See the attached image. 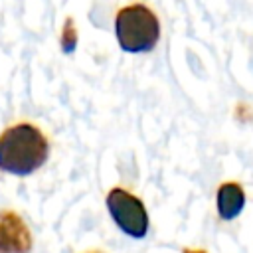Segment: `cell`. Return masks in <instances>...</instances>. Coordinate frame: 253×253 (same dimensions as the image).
Listing matches in <instances>:
<instances>
[{
	"mask_svg": "<svg viewBox=\"0 0 253 253\" xmlns=\"http://www.w3.org/2000/svg\"><path fill=\"white\" fill-rule=\"evenodd\" d=\"M49 138L30 121L8 125L0 132V172L10 176H32L49 158Z\"/></svg>",
	"mask_w": 253,
	"mask_h": 253,
	"instance_id": "obj_1",
	"label": "cell"
},
{
	"mask_svg": "<svg viewBox=\"0 0 253 253\" xmlns=\"http://www.w3.org/2000/svg\"><path fill=\"white\" fill-rule=\"evenodd\" d=\"M115 36L123 51L146 53L160 40V22L146 4H128L115 16Z\"/></svg>",
	"mask_w": 253,
	"mask_h": 253,
	"instance_id": "obj_2",
	"label": "cell"
},
{
	"mask_svg": "<svg viewBox=\"0 0 253 253\" xmlns=\"http://www.w3.org/2000/svg\"><path fill=\"white\" fill-rule=\"evenodd\" d=\"M105 204L113 221L125 235L132 239L146 237L150 219L142 200H138L134 194H130L125 188H111L105 198Z\"/></svg>",
	"mask_w": 253,
	"mask_h": 253,
	"instance_id": "obj_3",
	"label": "cell"
},
{
	"mask_svg": "<svg viewBox=\"0 0 253 253\" xmlns=\"http://www.w3.org/2000/svg\"><path fill=\"white\" fill-rule=\"evenodd\" d=\"M34 235L26 219L12 208L0 210V253H32Z\"/></svg>",
	"mask_w": 253,
	"mask_h": 253,
	"instance_id": "obj_4",
	"label": "cell"
},
{
	"mask_svg": "<svg viewBox=\"0 0 253 253\" xmlns=\"http://www.w3.org/2000/svg\"><path fill=\"white\" fill-rule=\"evenodd\" d=\"M215 206H217V213L221 219H225V221L235 219L245 206V192H243L241 184H237V182L221 184L217 188Z\"/></svg>",
	"mask_w": 253,
	"mask_h": 253,
	"instance_id": "obj_5",
	"label": "cell"
},
{
	"mask_svg": "<svg viewBox=\"0 0 253 253\" xmlns=\"http://www.w3.org/2000/svg\"><path fill=\"white\" fill-rule=\"evenodd\" d=\"M77 45V32H75V26H73V20L67 18L65 20V26H63V32H61V49L65 53H71Z\"/></svg>",
	"mask_w": 253,
	"mask_h": 253,
	"instance_id": "obj_6",
	"label": "cell"
},
{
	"mask_svg": "<svg viewBox=\"0 0 253 253\" xmlns=\"http://www.w3.org/2000/svg\"><path fill=\"white\" fill-rule=\"evenodd\" d=\"M184 253H206V251H194V249H184Z\"/></svg>",
	"mask_w": 253,
	"mask_h": 253,
	"instance_id": "obj_7",
	"label": "cell"
},
{
	"mask_svg": "<svg viewBox=\"0 0 253 253\" xmlns=\"http://www.w3.org/2000/svg\"><path fill=\"white\" fill-rule=\"evenodd\" d=\"M93 253H97V251H93Z\"/></svg>",
	"mask_w": 253,
	"mask_h": 253,
	"instance_id": "obj_8",
	"label": "cell"
}]
</instances>
